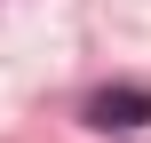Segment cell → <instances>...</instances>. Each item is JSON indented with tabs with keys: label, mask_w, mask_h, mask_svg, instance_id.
<instances>
[{
	"label": "cell",
	"mask_w": 151,
	"mask_h": 143,
	"mask_svg": "<svg viewBox=\"0 0 151 143\" xmlns=\"http://www.w3.org/2000/svg\"><path fill=\"white\" fill-rule=\"evenodd\" d=\"M88 119H96V127H151V88H135V80L96 88V96H88Z\"/></svg>",
	"instance_id": "obj_1"
}]
</instances>
